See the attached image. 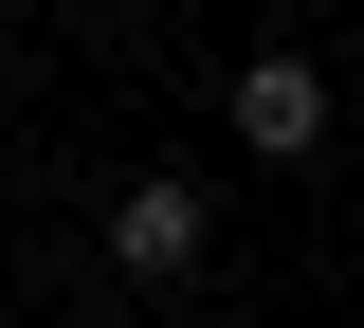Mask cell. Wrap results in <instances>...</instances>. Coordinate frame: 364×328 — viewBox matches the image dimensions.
<instances>
[{"label":"cell","instance_id":"6da1fadb","mask_svg":"<svg viewBox=\"0 0 364 328\" xmlns=\"http://www.w3.org/2000/svg\"><path fill=\"white\" fill-rule=\"evenodd\" d=\"M200 255H219V201L182 183V164H146V183L109 201V274H128V292H182Z\"/></svg>","mask_w":364,"mask_h":328},{"label":"cell","instance_id":"7a4b0ae2","mask_svg":"<svg viewBox=\"0 0 364 328\" xmlns=\"http://www.w3.org/2000/svg\"><path fill=\"white\" fill-rule=\"evenodd\" d=\"M219 110H237V146H255V164H310V146H328V55H291V37H273V55H237V73H219Z\"/></svg>","mask_w":364,"mask_h":328}]
</instances>
